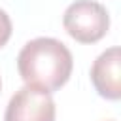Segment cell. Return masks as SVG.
Here are the masks:
<instances>
[{"instance_id": "6da1fadb", "label": "cell", "mask_w": 121, "mask_h": 121, "mask_svg": "<svg viewBox=\"0 0 121 121\" xmlns=\"http://www.w3.org/2000/svg\"><path fill=\"white\" fill-rule=\"evenodd\" d=\"M72 53L55 38H34L23 45L17 57V70L26 85L47 93L60 89L72 74Z\"/></svg>"}, {"instance_id": "7a4b0ae2", "label": "cell", "mask_w": 121, "mask_h": 121, "mask_svg": "<svg viewBox=\"0 0 121 121\" xmlns=\"http://www.w3.org/2000/svg\"><path fill=\"white\" fill-rule=\"evenodd\" d=\"M64 30L81 43H95L102 40L110 28L108 9L95 0H76L62 15Z\"/></svg>"}, {"instance_id": "3957f363", "label": "cell", "mask_w": 121, "mask_h": 121, "mask_svg": "<svg viewBox=\"0 0 121 121\" xmlns=\"http://www.w3.org/2000/svg\"><path fill=\"white\" fill-rule=\"evenodd\" d=\"M4 121H55V102L47 91L25 85L9 98Z\"/></svg>"}, {"instance_id": "5b68a950", "label": "cell", "mask_w": 121, "mask_h": 121, "mask_svg": "<svg viewBox=\"0 0 121 121\" xmlns=\"http://www.w3.org/2000/svg\"><path fill=\"white\" fill-rule=\"evenodd\" d=\"M9 36H11V19L4 9H0V47L8 43Z\"/></svg>"}, {"instance_id": "8992f818", "label": "cell", "mask_w": 121, "mask_h": 121, "mask_svg": "<svg viewBox=\"0 0 121 121\" xmlns=\"http://www.w3.org/2000/svg\"><path fill=\"white\" fill-rule=\"evenodd\" d=\"M0 87H2V81H0Z\"/></svg>"}, {"instance_id": "277c9868", "label": "cell", "mask_w": 121, "mask_h": 121, "mask_svg": "<svg viewBox=\"0 0 121 121\" xmlns=\"http://www.w3.org/2000/svg\"><path fill=\"white\" fill-rule=\"evenodd\" d=\"M91 81L96 93L108 100L121 96V51L117 45L106 49L96 57L91 68Z\"/></svg>"}]
</instances>
